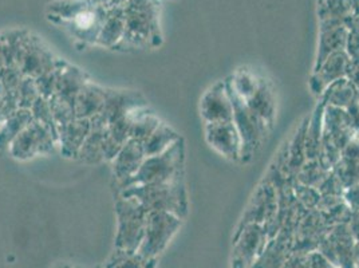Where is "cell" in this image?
Masks as SVG:
<instances>
[{
  "label": "cell",
  "mask_w": 359,
  "mask_h": 268,
  "mask_svg": "<svg viewBox=\"0 0 359 268\" xmlns=\"http://www.w3.org/2000/svg\"><path fill=\"white\" fill-rule=\"evenodd\" d=\"M125 32L114 50L133 51L163 45L160 0H128Z\"/></svg>",
  "instance_id": "obj_1"
},
{
  "label": "cell",
  "mask_w": 359,
  "mask_h": 268,
  "mask_svg": "<svg viewBox=\"0 0 359 268\" xmlns=\"http://www.w3.org/2000/svg\"><path fill=\"white\" fill-rule=\"evenodd\" d=\"M120 194L135 197L148 212H168L185 219L189 212V199L184 176L168 182L132 185Z\"/></svg>",
  "instance_id": "obj_2"
},
{
  "label": "cell",
  "mask_w": 359,
  "mask_h": 268,
  "mask_svg": "<svg viewBox=\"0 0 359 268\" xmlns=\"http://www.w3.org/2000/svg\"><path fill=\"white\" fill-rule=\"evenodd\" d=\"M182 176H185V141L181 137L169 149L145 157L137 175L122 189L132 185L168 182Z\"/></svg>",
  "instance_id": "obj_3"
},
{
  "label": "cell",
  "mask_w": 359,
  "mask_h": 268,
  "mask_svg": "<svg viewBox=\"0 0 359 268\" xmlns=\"http://www.w3.org/2000/svg\"><path fill=\"white\" fill-rule=\"evenodd\" d=\"M226 83V82H225ZM226 89L233 104V123L241 140L240 163L248 164L254 160L255 154L264 144L271 129L269 125L239 98L226 83Z\"/></svg>",
  "instance_id": "obj_4"
},
{
  "label": "cell",
  "mask_w": 359,
  "mask_h": 268,
  "mask_svg": "<svg viewBox=\"0 0 359 268\" xmlns=\"http://www.w3.org/2000/svg\"><path fill=\"white\" fill-rule=\"evenodd\" d=\"M149 212L135 197L123 196L116 201L117 236L116 246L120 250L138 251L145 236V228Z\"/></svg>",
  "instance_id": "obj_5"
},
{
  "label": "cell",
  "mask_w": 359,
  "mask_h": 268,
  "mask_svg": "<svg viewBox=\"0 0 359 268\" xmlns=\"http://www.w3.org/2000/svg\"><path fill=\"white\" fill-rule=\"evenodd\" d=\"M63 63L65 60L55 57L38 35L25 30L15 60V66L25 76L35 79L39 75L60 69Z\"/></svg>",
  "instance_id": "obj_6"
},
{
  "label": "cell",
  "mask_w": 359,
  "mask_h": 268,
  "mask_svg": "<svg viewBox=\"0 0 359 268\" xmlns=\"http://www.w3.org/2000/svg\"><path fill=\"white\" fill-rule=\"evenodd\" d=\"M58 148V141L42 123L32 119L30 125L8 147V153L18 161H29L41 154H50Z\"/></svg>",
  "instance_id": "obj_7"
},
{
  "label": "cell",
  "mask_w": 359,
  "mask_h": 268,
  "mask_svg": "<svg viewBox=\"0 0 359 268\" xmlns=\"http://www.w3.org/2000/svg\"><path fill=\"white\" fill-rule=\"evenodd\" d=\"M278 210H279L278 191L269 179L263 177V180L259 182V185L256 187L254 194L245 207L238 231L247 224H260V225H264L269 232V227L276 219Z\"/></svg>",
  "instance_id": "obj_8"
},
{
  "label": "cell",
  "mask_w": 359,
  "mask_h": 268,
  "mask_svg": "<svg viewBox=\"0 0 359 268\" xmlns=\"http://www.w3.org/2000/svg\"><path fill=\"white\" fill-rule=\"evenodd\" d=\"M182 219L168 212H149L145 236L138 253L147 257H154L161 253L168 243L177 234Z\"/></svg>",
  "instance_id": "obj_9"
},
{
  "label": "cell",
  "mask_w": 359,
  "mask_h": 268,
  "mask_svg": "<svg viewBox=\"0 0 359 268\" xmlns=\"http://www.w3.org/2000/svg\"><path fill=\"white\" fill-rule=\"evenodd\" d=\"M205 141L226 160L240 163L241 140L233 121L205 123Z\"/></svg>",
  "instance_id": "obj_10"
},
{
  "label": "cell",
  "mask_w": 359,
  "mask_h": 268,
  "mask_svg": "<svg viewBox=\"0 0 359 268\" xmlns=\"http://www.w3.org/2000/svg\"><path fill=\"white\" fill-rule=\"evenodd\" d=\"M269 235L264 225L247 224L236 232V247L233 251L232 266L244 268L251 264L256 256H259L267 244Z\"/></svg>",
  "instance_id": "obj_11"
},
{
  "label": "cell",
  "mask_w": 359,
  "mask_h": 268,
  "mask_svg": "<svg viewBox=\"0 0 359 268\" xmlns=\"http://www.w3.org/2000/svg\"><path fill=\"white\" fill-rule=\"evenodd\" d=\"M200 114L205 123L233 121V104L225 81H219L200 100Z\"/></svg>",
  "instance_id": "obj_12"
},
{
  "label": "cell",
  "mask_w": 359,
  "mask_h": 268,
  "mask_svg": "<svg viewBox=\"0 0 359 268\" xmlns=\"http://www.w3.org/2000/svg\"><path fill=\"white\" fill-rule=\"evenodd\" d=\"M106 10L91 4L69 22L60 25L73 38L86 45H95L106 18Z\"/></svg>",
  "instance_id": "obj_13"
},
{
  "label": "cell",
  "mask_w": 359,
  "mask_h": 268,
  "mask_svg": "<svg viewBox=\"0 0 359 268\" xmlns=\"http://www.w3.org/2000/svg\"><path fill=\"white\" fill-rule=\"evenodd\" d=\"M148 102L144 95L135 90L107 89L104 110L101 116L106 122L128 116L141 107H147Z\"/></svg>",
  "instance_id": "obj_14"
},
{
  "label": "cell",
  "mask_w": 359,
  "mask_h": 268,
  "mask_svg": "<svg viewBox=\"0 0 359 268\" xmlns=\"http://www.w3.org/2000/svg\"><path fill=\"white\" fill-rule=\"evenodd\" d=\"M145 157L147 156L142 145L132 138L122 147L118 154L110 163L113 175L117 180L121 189L135 177Z\"/></svg>",
  "instance_id": "obj_15"
},
{
  "label": "cell",
  "mask_w": 359,
  "mask_h": 268,
  "mask_svg": "<svg viewBox=\"0 0 359 268\" xmlns=\"http://www.w3.org/2000/svg\"><path fill=\"white\" fill-rule=\"evenodd\" d=\"M348 60L350 58L344 50L330 55L318 69H315L309 79V86L311 93L320 97L325 89L332 82L344 78Z\"/></svg>",
  "instance_id": "obj_16"
},
{
  "label": "cell",
  "mask_w": 359,
  "mask_h": 268,
  "mask_svg": "<svg viewBox=\"0 0 359 268\" xmlns=\"http://www.w3.org/2000/svg\"><path fill=\"white\" fill-rule=\"evenodd\" d=\"M319 25H320V31H319V43H318V53L315 58L314 70L327 60L330 55L346 48L347 35H348V30L346 29L344 23L322 20L319 22Z\"/></svg>",
  "instance_id": "obj_17"
},
{
  "label": "cell",
  "mask_w": 359,
  "mask_h": 268,
  "mask_svg": "<svg viewBox=\"0 0 359 268\" xmlns=\"http://www.w3.org/2000/svg\"><path fill=\"white\" fill-rule=\"evenodd\" d=\"M323 135L331 140L339 149L344 148L354 138L350 117L346 109L326 106L323 113Z\"/></svg>",
  "instance_id": "obj_18"
},
{
  "label": "cell",
  "mask_w": 359,
  "mask_h": 268,
  "mask_svg": "<svg viewBox=\"0 0 359 268\" xmlns=\"http://www.w3.org/2000/svg\"><path fill=\"white\" fill-rule=\"evenodd\" d=\"M90 121V133L78 153V160L85 164H101L105 161V137L107 122L98 114Z\"/></svg>",
  "instance_id": "obj_19"
},
{
  "label": "cell",
  "mask_w": 359,
  "mask_h": 268,
  "mask_svg": "<svg viewBox=\"0 0 359 268\" xmlns=\"http://www.w3.org/2000/svg\"><path fill=\"white\" fill-rule=\"evenodd\" d=\"M89 133V119H75L58 126V148L62 156L66 159H76Z\"/></svg>",
  "instance_id": "obj_20"
},
{
  "label": "cell",
  "mask_w": 359,
  "mask_h": 268,
  "mask_svg": "<svg viewBox=\"0 0 359 268\" xmlns=\"http://www.w3.org/2000/svg\"><path fill=\"white\" fill-rule=\"evenodd\" d=\"M247 106L263 119L269 126V129L273 128L275 117H276V98L272 89V85L269 79L264 76H260V82L254 94L244 101Z\"/></svg>",
  "instance_id": "obj_21"
},
{
  "label": "cell",
  "mask_w": 359,
  "mask_h": 268,
  "mask_svg": "<svg viewBox=\"0 0 359 268\" xmlns=\"http://www.w3.org/2000/svg\"><path fill=\"white\" fill-rule=\"evenodd\" d=\"M90 82L89 75L86 74L82 69L69 65L67 62L60 67L57 90L54 95H58L65 101L70 102L75 106V101L81 90Z\"/></svg>",
  "instance_id": "obj_22"
},
{
  "label": "cell",
  "mask_w": 359,
  "mask_h": 268,
  "mask_svg": "<svg viewBox=\"0 0 359 268\" xmlns=\"http://www.w3.org/2000/svg\"><path fill=\"white\" fill-rule=\"evenodd\" d=\"M106 88L90 81L75 101L76 119H91L101 114L105 106Z\"/></svg>",
  "instance_id": "obj_23"
},
{
  "label": "cell",
  "mask_w": 359,
  "mask_h": 268,
  "mask_svg": "<svg viewBox=\"0 0 359 268\" xmlns=\"http://www.w3.org/2000/svg\"><path fill=\"white\" fill-rule=\"evenodd\" d=\"M125 25H126L125 7H114L111 10H107L105 20L95 46L114 50L123 36Z\"/></svg>",
  "instance_id": "obj_24"
},
{
  "label": "cell",
  "mask_w": 359,
  "mask_h": 268,
  "mask_svg": "<svg viewBox=\"0 0 359 268\" xmlns=\"http://www.w3.org/2000/svg\"><path fill=\"white\" fill-rule=\"evenodd\" d=\"M326 106L348 109L359 101V91L346 76L329 85L319 97Z\"/></svg>",
  "instance_id": "obj_25"
},
{
  "label": "cell",
  "mask_w": 359,
  "mask_h": 268,
  "mask_svg": "<svg viewBox=\"0 0 359 268\" xmlns=\"http://www.w3.org/2000/svg\"><path fill=\"white\" fill-rule=\"evenodd\" d=\"M310 116L302 119L295 133L292 134L291 140L287 141V156H288V172L291 177L295 180L297 173L299 172L300 168L307 161L306 157V130L309 125Z\"/></svg>",
  "instance_id": "obj_26"
},
{
  "label": "cell",
  "mask_w": 359,
  "mask_h": 268,
  "mask_svg": "<svg viewBox=\"0 0 359 268\" xmlns=\"http://www.w3.org/2000/svg\"><path fill=\"white\" fill-rule=\"evenodd\" d=\"M32 119L30 109L19 107L14 114L3 121L0 123V149H8L11 142L30 125Z\"/></svg>",
  "instance_id": "obj_27"
},
{
  "label": "cell",
  "mask_w": 359,
  "mask_h": 268,
  "mask_svg": "<svg viewBox=\"0 0 359 268\" xmlns=\"http://www.w3.org/2000/svg\"><path fill=\"white\" fill-rule=\"evenodd\" d=\"M326 105L319 101L311 113L306 130V157L307 160H318L320 141L323 134V113Z\"/></svg>",
  "instance_id": "obj_28"
},
{
  "label": "cell",
  "mask_w": 359,
  "mask_h": 268,
  "mask_svg": "<svg viewBox=\"0 0 359 268\" xmlns=\"http://www.w3.org/2000/svg\"><path fill=\"white\" fill-rule=\"evenodd\" d=\"M91 4V0H53L48 3L46 10L47 19L51 23L60 26L65 22L72 20Z\"/></svg>",
  "instance_id": "obj_29"
},
{
  "label": "cell",
  "mask_w": 359,
  "mask_h": 268,
  "mask_svg": "<svg viewBox=\"0 0 359 268\" xmlns=\"http://www.w3.org/2000/svg\"><path fill=\"white\" fill-rule=\"evenodd\" d=\"M181 138L176 129H173L169 123L161 122L158 128L150 134L149 138L142 144L145 156H156L166 149H169L173 144H176Z\"/></svg>",
  "instance_id": "obj_30"
},
{
  "label": "cell",
  "mask_w": 359,
  "mask_h": 268,
  "mask_svg": "<svg viewBox=\"0 0 359 268\" xmlns=\"http://www.w3.org/2000/svg\"><path fill=\"white\" fill-rule=\"evenodd\" d=\"M161 122L163 121L158 119V116L153 110H150L148 106L140 109L135 113V119L132 123L130 138L142 145L149 138L150 134L158 128Z\"/></svg>",
  "instance_id": "obj_31"
},
{
  "label": "cell",
  "mask_w": 359,
  "mask_h": 268,
  "mask_svg": "<svg viewBox=\"0 0 359 268\" xmlns=\"http://www.w3.org/2000/svg\"><path fill=\"white\" fill-rule=\"evenodd\" d=\"M262 75L256 74L252 70L247 67H241L236 70L231 76L225 79L228 86L233 90V93L241 98L243 101L248 100L255 90L257 89Z\"/></svg>",
  "instance_id": "obj_32"
},
{
  "label": "cell",
  "mask_w": 359,
  "mask_h": 268,
  "mask_svg": "<svg viewBox=\"0 0 359 268\" xmlns=\"http://www.w3.org/2000/svg\"><path fill=\"white\" fill-rule=\"evenodd\" d=\"M154 259L147 257L138 251H126L117 248L106 268H153Z\"/></svg>",
  "instance_id": "obj_33"
},
{
  "label": "cell",
  "mask_w": 359,
  "mask_h": 268,
  "mask_svg": "<svg viewBox=\"0 0 359 268\" xmlns=\"http://www.w3.org/2000/svg\"><path fill=\"white\" fill-rule=\"evenodd\" d=\"M329 172L330 170L323 168L318 160H307L297 173L295 180L300 184L318 188V185L326 177Z\"/></svg>",
  "instance_id": "obj_34"
},
{
  "label": "cell",
  "mask_w": 359,
  "mask_h": 268,
  "mask_svg": "<svg viewBox=\"0 0 359 268\" xmlns=\"http://www.w3.org/2000/svg\"><path fill=\"white\" fill-rule=\"evenodd\" d=\"M331 170L341 180L346 189L359 182V159L341 157Z\"/></svg>",
  "instance_id": "obj_35"
},
{
  "label": "cell",
  "mask_w": 359,
  "mask_h": 268,
  "mask_svg": "<svg viewBox=\"0 0 359 268\" xmlns=\"http://www.w3.org/2000/svg\"><path fill=\"white\" fill-rule=\"evenodd\" d=\"M30 110L34 121L46 126L51 133H54V135L57 137V141H58V126L55 123V119L53 117L48 100H46L43 97H39L31 106Z\"/></svg>",
  "instance_id": "obj_36"
},
{
  "label": "cell",
  "mask_w": 359,
  "mask_h": 268,
  "mask_svg": "<svg viewBox=\"0 0 359 268\" xmlns=\"http://www.w3.org/2000/svg\"><path fill=\"white\" fill-rule=\"evenodd\" d=\"M48 104L51 107V113H53V117L55 119L57 126H62V125L69 123L73 119H76L74 105L65 101L63 98H60L58 95H53L48 100Z\"/></svg>",
  "instance_id": "obj_37"
},
{
  "label": "cell",
  "mask_w": 359,
  "mask_h": 268,
  "mask_svg": "<svg viewBox=\"0 0 359 268\" xmlns=\"http://www.w3.org/2000/svg\"><path fill=\"white\" fill-rule=\"evenodd\" d=\"M292 191H294L295 199L298 200L300 206H303L304 208L309 209V210L316 209L318 203L320 200V194L316 188L300 184L297 180H294Z\"/></svg>",
  "instance_id": "obj_38"
},
{
  "label": "cell",
  "mask_w": 359,
  "mask_h": 268,
  "mask_svg": "<svg viewBox=\"0 0 359 268\" xmlns=\"http://www.w3.org/2000/svg\"><path fill=\"white\" fill-rule=\"evenodd\" d=\"M39 91L35 85L34 78L25 76L19 89H18V102L22 109H31L34 102L39 98Z\"/></svg>",
  "instance_id": "obj_39"
},
{
  "label": "cell",
  "mask_w": 359,
  "mask_h": 268,
  "mask_svg": "<svg viewBox=\"0 0 359 268\" xmlns=\"http://www.w3.org/2000/svg\"><path fill=\"white\" fill-rule=\"evenodd\" d=\"M66 63V62H65ZM63 63V65H65ZM62 65V66H63ZM60 66V67H62ZM60 69L57 70H53V72H48L45 74L39 75L38 78H35V85L38 88L39 91V95L43 97L46 100H50L54 94H55V90H57V82H58V75H60Z\"/></svg>",
  "instance_id": "obj_40"
},
{
  "label": "cell",
  "mask_w": 359,
  "mask_h": 268,
  "mask_svg": "<svg viewBox=\"0 0 359 268\" xmlns=\"http://www.w3.org/2000/svg\"><path fill=\"white\" fill-rule=\"evenodd\" d=\"M319 191L320 196H342L344 197L346 188L344 184L341 182V180L338 179V176L330 170L326 175V177L322 180V182L318 185L316 188Z\"/></svg>",
  "instance_id": "obj_41"
},
{
  "label": "cell",
  "mask_w": 359,
  "mask_h": 268,
  "mask_svg": "<svg viewBox=\"0 0 359 268\" xmlns=\"http://www.w3.org/2000/svg\"><path fill=\"white\" fill-rule=\"evenodd\" d=\"M344 51L350 60L359 58V31H348Z\"/></svg>",
  "instance_id": "obj_42"
},
{
  "label": "cell",
  "mask_w": 359,
  "mask_h": 268,
  "mask_svg": "<svg viewBox=\"0 0 359 268\" xmlns=\"http://www.w3.org/2000/svg\"><path fill=\"white\" fill-rule=\"evenodd\" d=\"M344 197L351 210H359V182L347 188L344 191Z\"/></svg>",
  "instance_id": "obj_43"
},
{
  "label": "cell",
  "mask_w": 359,
  "mask_h": 268,
  "mask_svg": "<svg viewBox=\"0 0 359 268\" xmlns=\"http://www.w3.org/2000/svg\"><path fill=\"white\" fill-rule=\"evenodd\" d=\"M346 78L358 89L359 91V58L348 60Z\"/></svg>",
  "instance_id": "obj_44"
},
{
  "label": "cell",
  "mask_w": 359,
  "mask_h": 268,
  "mask_svg": "<svg viewBox=\"0 0 359 268\" xmlns=\"http://www.w3.org/2000/svg\"><path fill=\"white\" fill-rule=\"evenodd\" d=\"M350 117V123H351V130L354 133V138L359 137V101L355 104L351 105L348 109H346Z\"/></svg>",
  "instance_id": "obj_45"
},
{
  "label": "cell",
  "mask_w": 359,
  "mask_h": 268,
  "mask_svg": "<svg viewBox=\"0 0 359 268\" xmlns=\"http://www.w3.org/2000/svg\"><path fill=\"white\" fill-rule=\"evenodd\" d=\"M91 3L104 10H111L114 7H125L128 0H91Z\"/></svg>",
  "instance_id": "obj_46"
},
{
  "label": "cell",
  "mask_w": 359,
  "mask_h": 268,
  "mask_svg": "<svg viewBox=\"0 0 359 268\" xmlns=\"http://www.w3.org/2000/svg\"><path fill=\"white\" fill-rule=\"evenodd\" d=\"M342 157L354 159V160L359 159V137L358 138H353L350 141V144L342 152Z\"/></svg>",
  "instance_id": "obj_47"
},
{
  "label": "cell",
  "mask_w": 359,
  "mask_h": 268,
  "mask_svg": "<svg viewBox=\"0 0 359 268\" xmlns=\"http://www.w3.org/2000/svg\"><path fill=\"white\" fill-rule=\"evenodd\" d=\"M347 225L350 228V232H351L354 240L359 241V210H353L351 219H350Z\"/></svg>",
  "instance_id": "obj_48"
},
{
  "label": "cell",
  "mask_w": 359,
  "mask_h": 268,
  "mask_svg": "<svg viewBox=\"0 0 359 268\" xmlns=\"http://www.w3.org/2000/svg\"><path fill=\"white\" fill-rule=\"evenodd\" d=\"M7 66V60H6V54H4V48H3V42H1V36H0V73L1 70Z\"/></svg>",
  "instance_id": "obj_49"
},
{
  "label": "cell",
  "mask_w": 359,
  "mask_h": 268,
  "mask_svg": "<svg viewBox=\"0 0 359 268\" xmlns=\"http://www.w3.org/2000/svg\"><path fill=\"white\" fill-rule=\"evenodd\" d=\"M4 94H6V91H4V88H3V85L0 83V105L3 102V98H4Z\"/></svg>",
  "instance_id": "obj_50"
}]
</instances>
